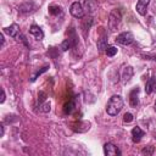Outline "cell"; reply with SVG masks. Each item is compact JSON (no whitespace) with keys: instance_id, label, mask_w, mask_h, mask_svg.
<instances>
[{"instance_id":"1","label":"cell","mask_w":156,"mask_h":156,"mask_svg":"<svg viewBox=\"0 0 156 156\" xmlns=\"http://www.w3.org/2000/svg\"><path fill=\"white\" fill-rule=\"evenodd\" d=\"M123 99L119 96V95H112L110 98V100L107 101V105H106V112L107 115L110 116H117L121 110L123 108Z\"/></svg>"},{"instance_id":"2","label":"cell","mask_w":156,"mask_h":156,"mask_svg":"<svg viewBox=\"0 0 156 156\" xmlns=\"http://www.w3.org/2000/svg\"><path fill=\"white\" fill-rule=\"evenodd\" d=\"M122 20V10L121 9H115L110 13V20H108V27L111 32H115Z\"/></svg>"},{"instance_id":"3","label":"cell","mask_w":156,"mask_h":156,"mask_svg":"<svg viewBox=\"0 0 156 156\" xmlns=\"http://www.w3.org/2000/svg\"><path fill=\"white\" fill-rule=\"evenodd\" d=\"M117 44H121V45H130L133 41H134V35L130 33V32H123L121 34L117 35V38L115 39Z\"/></svg>"},{"instance_id":"4","label":"cell","mask_w":156,"mask_h":156,"mask_svg":"<svg viewBox=\"0 0 156 156\" xmlns=\"http://www.w3.org/2000/svg\"><path fill=\"white\" fill-rule=\"evenodd\" d=\"M35 10H37V5L33 1H26V2H23V4H21L18 6V12L20 13H23V15L32 13Z\"/></svg>"},{"instance_id":"5","label":"cell","mask_w":156,"mask_h":156,"mask_svg":"<svg viewBox=\"0 0 156 156\" xmlns=\"http://www.w3.org/2000/svg\"><path fill=\"white\" fill-rule=\"evenodd\" d=\"M69 12L71 15L74 17V18H82L84 16V10H83V6L78 2V1H74L71 7H69Z\"/></svg>"},{"instance_id":"6","label":"cell","mask_w":156,"mask_h":156,"mask_svg":"<svg viewBox=\"0 0 156 156\" xmlns=\"http://www.w3.org/2000/svg\"><path fill=\"white\" fill-rule=\"evenodd\" d=\"M104 154L107 155V156H113V155H121V151H119V149L115 144L106 143L104 145Z\"/></svg>"},{"instance_id":"7","label":"cell","mask_w":156,"mask_h":156,"mask_svg":"<svg viewBox=\"0 0 156 156\" xmlns=\"http://www.w3.org/2000/svg\"><path fill=\"white\" fill-rule=\"evenodd\" d=\"M129 104L132 107H136L139 105V88H134L129 93Z\"/></svg>"},{"instance_id":"8","label":"cell","mask_w":156,"mask_h":156,"mask_svg":"<svg viewBox=\"0 0 156 156\" xmlns=\"http://www.w3.org/2000/svg\"><path fill=\"white\" fill-rule=\"evenodd\" d=\"M150 0H138L136 2V6H135V10L139 15L141 16H145L146 15V11H147V5H149Z\"/></svg>"},{"instance_id":"9","label":"cell","mask_w":156,"mask_h":156,"mask_svg":"<svg viewBox=\"0 0 156 156\" xmlns=\"http://www.w3.org/2000/svg\"><path fill=\"white\" fill-rule=\"evenodd\" d=\"M154 91H156V73L151 78H149V80L145 84V93L146 94H151Z\"/></svg>"},{"instance_id":"10","label":"cell","mask_w":156,"mask_h":156,"mask_svg":"<svg viewBox=\"0 0 156 156\" xmlns=\"http://www.w3.org/2000/svg\"><path fill=\"white\" fill-rule=\"evenodd\" d=\"M29 33H30L32 35H34V38H35L37 40H41V39L44 38V33H43L41 28H40L39 26H37V24L30 26V28H29Z\"/></svg>"},{"instance_id":"11","label":"cell","mask_w":156,"mask_h":156,"mask_svg":"<svg viewBox=\"0 0 156 156\" xmlns=\"http://www.w3.org/2000/svg\"><path fill=\"white\" fill-rule=\"evenodd\" d=\"M144 130L140 129V127H134L132 129V139L134 143H139L141 140V138L144 136Z\"/></svg>"},{"instance_id":"12","label":"cell","mask_w":156,"mask_h":156,"mask_svg":"<svg viewBox=\"0 0 156 156\" xmlns=\"http://www.w3.org/2000/svg\"><path fill=\"white\" fill-rule=\"evenodd\" d=\"M84 6H85V10L90 15H93L98 10V1L96 0H85L84 1Z\"/></svg>"},{"instance_id":"13","label":"cell","mask_w":156,"mask_h":156,"mask_svg":"<svg viewBox=\"0 0 156 156\" xmlns=\"http://www.w3.org/2000/svg\"><path fill=\"white\" fill-rule=\"evenodd\" d=\"M4 32H5V33H7V34H9L10 37H12V38H17L18 32H20V27H18V24L13 23V24H11L10 27L4 28Z\"/></svg>"},{"instance_id":"14","label":"cell","mask_w":156,"mask_h":156,"mask_svg":"<svg viewBox=\"0 0 156 156\" xmlns=\"http://www.w3.org/2000/svg\"><path fill=\"white\" fill-rule=\"evenodd\" d=\"M133 73H134V71H133V67H130V66H127V67H124V69H123V73H122V78H123V82H128L132 77H133Z\"/></svg>"},{"instance_id":"15","label":"cell","mask_w":156,"mask_h":156,"mask_svg":"<svg viewBox=\"0 0 156 156\" xmlns=\"http://www.w3.org/2000/svg\"><path fill=\"white\" fill-rule=\"evenodd\" d=\"M74 107H76L74 100H69L68 102H66V104H65V106H63V112H65L66 115H71V113L73 112Z\"/></svg>"},{"instance_id":"16","label":"cell","mask_w":156,"mask_h":156,"mask_svg":"<svg viewBox=\"0 0 156 156\" xmlns=\"http://www.w3.org/2000/svg\"><path fill=\"white\" fill-rule=\"evenodd\" d=\"M96 46H98V49H99V51L100 52H102V51H105L106 49H107V39H106V37H102V38H100L99 40H98V44H96Z\"/></svg>"},{"instance_id":"17","label":"cell","mask_w":156,"mask_h":156,"mask_svg":"<svg viewBox=\"0 0 156 156\" xmlns=\"http://www.w3.org/2000/svg\"><path fill=\"white\" fill-rule=\"evenodd\" d=\"M71 48H73V44H72V41H71L69 38H68V39H65V40L61 43V46H60V49H61L62 51H67V50H69Z\"/></svg>"},{"instance_id":"18","label":"cell","mask_w":156,"mask_h":156,"mask_svg":"<svg viewBox=\"0 0 156 156\" xmlns=\"http://www.w3.org/2000/svg\"><path fill=\"white\" fill-rule=\"evenodd\" d=\"M91 23H93V20H91V17H89V18H85V20L83 21V24H82V28H83V32H84V35H87V30H89V28H90V26H91Z\"/></svg>"},{"instance_id":"19","label":"cell","mask_w":156,"mask_h":156,"mask_svg":"<svg viewBox=\"0 0 156 156\" xmlns=\"http://www.w3.org/2000/svg\"><path fill=\"white\" fill-rule=\"evenodd\" d=\"M48 10H49V13H51V15H54V16H57V15H61V13H62V10H61L60 6L51 5V6H49Z\"/></svg>"},{"instance_id":"20","label":"cell","mask_w":156,"mask_h":156,"mask_svg":"<svg viewBox=\"0 0 156 156\" xmlns=\"http://www.w3.org/2000/svg\"><path fill=\"white\" fill-rule=\"evenodd\" d=\"M48 69H49V66H44V67H41L39 71H37V72H35V73L32 76V78H30V82H34V80H35V79H37V78H38L40 74H43V73H44V72H46Z\"/></svg>"},{"instance_id":"21","label":"cell","mask_w":156,"mask_h":156,"mask_svg":"<svg viewBox=\"0 0 156 156\" xmlns=\"http://www.w3.org/2000/svg\"><path fill=\"white\" fill-rule=\"evenodd\" d=\"M105 52H106V55L108 57H112V56H115L117 54V48L116 46H107V49L105 50Z\"/></svg>"},{"instance_id":"22","label":"cell","mask_w":156,"mask_h":156,"mask_svg":"<svg viewBox=\"0 0 156 156\" xmlns=\"http://www.w3.org/2000/svg\"><path fill=\"white\" fill-rule=\"evenodd\" d=\"M154 151H155V147L150 145V146H145V147L141 150V154H143V155H146V156H150V155L154 154Z\"/></svg>"},{"instance_id":"23","label":"cell","mask_w":156,"mask_h":156,"mask_svg":"<svg viewBox=\"0 0 156 156\" xmlns=\"http://www.w3.org/2000/svg\"><path fill=\"white\" fill-rule=\"evenodd\" d=\"M50 108H51L50 102H43L41 105H39V110H40L41 112H49Z\"/></svg>"},{"instance_id":"24","label":"cell","mask_w":156,"mask_h":156,"mask_svg":"<svg viewBox=\"0 0 156 156\" xmlns=\"http://www.w3.org/2000/svg\"><path fill=\"white\" fill-rule=\"evenodd\" d=\"M48 54H49V56H51L52 58H57V57H58V51H57L55 48H49Z\"/></svg>"},{"instance_id":"25","label":"cell","mask_w":156,"mask_h":156,"mask_svg":"<svg viewBox=\"0 0 156 156\" xmlns=\"http://www.w3.org/2000/svg\"><path fill=\"white\" fill-rule=\"evenodd\" d=\"M45 100H46V93L45 91H39V94H38V102H39V105L45 102Z\"/></svg>"},{"instance_id":"26","label":"cell","mask_w":156,"mask_h":156,"mask_svg":"<svg viewBox=\"0 0 156 156\" xmlns=\"http://www.w3.org/2000/svg\"><path fill=\"white\" fill-rule=\"evenodd\" d=\"M134 119V117H133V115L132 113H124V116H123V121L126 122V123H130Z\"/></svg>"},{"instance_id":"27","label":"cell","mask_w":156,"mask_h":156,"mask_svg":"<svg viewBox=\"0 0 156 156\" xmlns=\"http://www.w3.org/2000/svg\"><path fill=\"white\" fill-rule=\"evenodd\" d=\"M17 39H18V40H21V41H22L27 48H29V44L27 43V39H26V37H24L23 34H21V33H20V34L17 35Z\"/></svg>"},{"instance_id":"28","label":"cell","mask_w":156,"mask_h":156,"mask_svg":"<svg viewBox=\"0 0 156 156\" xmlns=\"http://www.w3.org/2000/svg\"><path fill=\"white\" fill-rule=\"evenodd\" d=\"M143 57L147 60H156V55H143Z\"/></svg>"},{"instance_id":"29","label":"cell","mask_w":156,"mask_h":156,"mask_svg":"<svg viewBox=\"0 0 156 156\" xmlns=\"http://www.w3.org/2000/svg\"><path fill=\"white\" fill-rule=\"evenodd\" d=\"M5 98H6V95H5V90L2 89V90H1V100H0V102H4V101H5Z\"/></svg>"},{"instance_id":"30","label":"cell","mask_w":156,"mask_h":156,"mask_svg":"<svg viewBox=\"0 0 156 156\" xmlns=\"http://www.w3.org/2000/svg\"><path fill=\"white\" fill-rule=\"evenodd\" d=\"M4 135V126L1 124V133H0V136H2Z\"/></svg>"},{"instance_id":"31","label":"cell","mask_w":156,"mask_h":156,"mask_svg":"<svg viewBox=\"0 0 156 156\" xmlns=\"http://www.w3.org/2000/svg\"><path fill=\"white\" fill-rule=\"evenodd\" d=\"M155 111H156V102H155Z\"/></svg>"},{"instance_id":"32","label":"cell","mask_w":156,"mask_h":156,"mask_svg":"<svg viewBox=\"0 0 156 156\" xmlns=\"http://www.w3.org/2000/svg\"><path fill=\"white\" fill-rule=\"evenodd\" d=\"M155 138H156V136H155Z\"/></svg>"}]
</instances>
